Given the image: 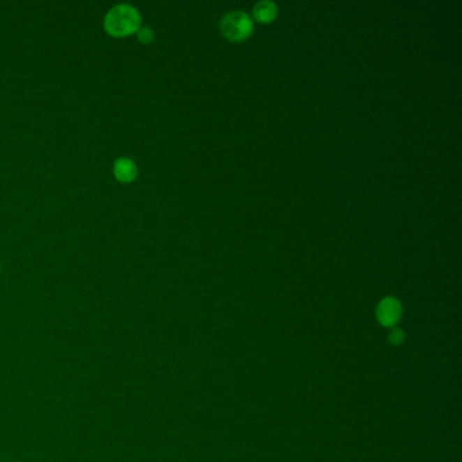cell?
<instances>
[{
	"mask_svg": "<svg viewBox=\"0 0 462 462\" xmlns=\"http://www.w3.org/2000/svg\"><path fill=\"white\" fill-rule=\"evenodd\" d=\"M136 34H137V38H139L140 43L141 44H145V45L151 44L154 41V38H155L154 30L149 29V27H147V26H141Z\"/></svg>",
	"mask_w": 462,
	"mask_h": 462,
	"instance_id": "obj_6",
	"label": "cell"
},
{
	"mask_svg": "<svg viewBox=\"0 0 462 462\" xmlns=\"http://www.w3.org/2000/svg\"><path fill=\"white\" fill-rule=\"evenodd\" d=\"M103 26L113 37H128L136 34L141 27V15L137 8L131 4H117L107 11Z\"/></svg>",
	"mask_w": 462,
	"mask_h": 462,
	"instance_id": "obj_1",
	"label": "cell"
},
{
	"mask_svg": "<svg viewBox=\"0 0 462 462\" xmlns=\"http://www.w3.org/2000/svg\"><path fill=\"white\" fill-rule=\"evenodd\" d=\"M221 33L233 43H240L254 33V20L243 11H231L221 20Z\"/></svg>",
	"mask_w": 462,
	"mask_h": 462,
	"instance_id": "obj_2",
	"label": "cell"
},
{
	"mask_svg": "<svg viewBox=\"0 0 462 462\" xmlns=\"http://www.w3.org/2000/svg\"><path fill=\"white\" fill-rule=\"evenodd\" d=\"M278 15L277 4L271 0H260L253 8V17L259 24H271Z\"/></svg>",
	"mask_w": 462,
	"mask_h": 462,
	"instance_id": "obj_5",
	"label": "cell"
},
{
	"mask_svg": "<svg viewBox=\"0 0 462 462\" xmlns=\"http://www.w3.org/2000/svg\"><path fill=\"white\" fill-rule=\"evenodd\" d=\"M401 313H403L401 304L393 297H387L380 301L375 311L378 322L385 327H392L397 323L401 318Z\"/></svg>",
	"mask_w": 462,
	"mask_h": 462,
	"instance_id": "obj_3",
	"label": "cell"
},
{
	"mask_svg": "<svg viewBox=\"0 0 462 462\" xmlns=\"http://www.w3.org/2000/svg\"><path fill=\"white\" fill-rule=\"evenodd\" d=\"M389 339H391V342L394 343V345L401 343L403 339H404V334H403L400 329H393L392 332H391V335H389Z\"/></svg>",
	"mask_w": 462,
	"mask_h": 462,
	"instance_id": "obj_7",
	"label": "cell"
},
{
	"mask_svg": "<svg viewBox=\"0 0 462 462\" xmlns=\"http://www.w3.org/2000/svg\"><path fill=\"white\" fill-rule=\"evenodd\" d=\"M113 172L118 182L131 184L137 177V165L129 158H118L114 162Z\"/></svg>",
	"mask_w": 462,
	"mask_h": 462,
	"instance_id": "obj_4",
	"label": "cell"
}]
</instances>
